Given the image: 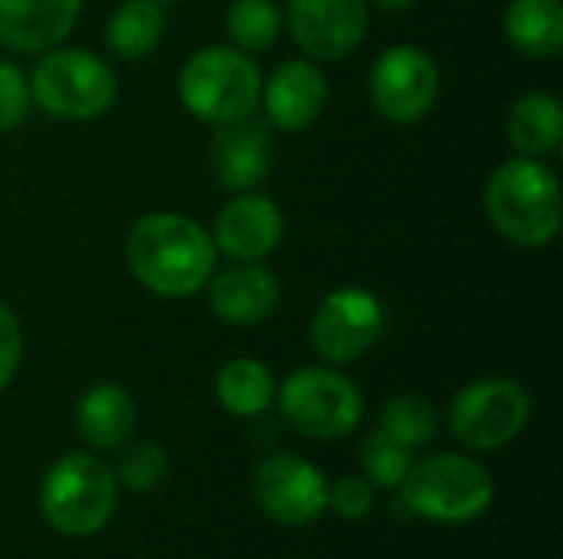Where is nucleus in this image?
Segmentation results:
<instances>
[{
  "mask_svg": "<svg viewBox=\"0 0 563 559\" xmlns=\"http://www.w3.org/2000/svg\"><path fill=\"white\" fill-rule=\"evenodd\" d=\"M125 264L132 277L155 297L188 300L205 290L218 270L211 231L178 211H155L132 224L125 237Z\"/></svg>",
  "mask_w": 563,
  "mask_h": 559,
  "instance_id": "1",
  "label": "nucleus"
},
{
  "mask_svg": "<svg viewBox=\"0 0 563 559\" xmlns=\"http://www.w3.org/2000/svg\"><path fill=\"white\" fill-rule=\"evenodd\" d=\"M492 227L515 247H548L561 231V181L541 158L515 155L501 161L485 185Z\"/></svg>",
  "mask_w": 563,
  "mask_h": 559,
  "instance_id": "2",
  "label": "nucleus"
},
{
  "mask_svg": "<svg viewBox=\"0 0 563 559\" xmlns=\"http://www.w3.org/2000/svg\"><path fill=\"white\" fill-rule=\"evenodd\" d=\"M261 82V66L244 49L211 43L185 59L178 72V99L195 119L221 128L257 115Z\"/></svg>",
  "mask_w": 563,
  "mask_h": 559,
  "instance_id": "3",
  "label": "nucleus"
},
{
  "mask_svg": "<svg viewBox=\"0 0 563 559\" xmlns=\"http://www.w3.org/2000/svg\"><path fill=\"white\" fill-rule=\"evenodd\" d=\"M396 491L406 514L459 527L485 517L495 501V478L468 455H432L412 465Z\"/></svg>",
  "mask_w": 563,
  "mask_h": 559,
  "instance_id": "4",
  "label": "nucleus"
},
{
  "mask_svg": "<svg viewBox=\"0 0 563 559\" xmlns=\"http://www.w3.org/2000/svg\"><path fill=\"white\" fill-rule=\"evenodd\" d=\"M30 92L33 105L49 119L89 122L112 109L119 96V79L106 56L59 43L40 53L30 72Z\"/></svg>",
  "mask_w": 563,
  "mask_h": 559,
  "instance_id": "5",
  "label": "nucleus"
},
{
  "mask_svg": "<svg viewBox=\"0 0 563 559\" xmlns=\"http://www.w3.org/2000/svg\"><path fill=\"white\" fill-rule=\"evenodd\" d=\"M40 511L63 537H92L115 514V471L92 455H63L43 478Z\"/></svg>",
  "mask_w": 563,
  "mask_h": 559,
  "instance_id": "6",
  "label": "nucleus"
},
{
  "mask_svg": "<svg viewBox=\"0 0 563 559\" xmlns=\"http://www.w3.org/2000/svg\"><path fill=\"white\" fill-rule=\"evenodd\" d=\"M277 405L290 428L313 441L346 438L363 418L360 385L333 366L294 369L277 389Z\"/></svg>",
  "mask_w": 563,
  "mask_h": 559,
  "instance_id": "7",
  "label": "nucleus"
},
{
  "mask_svg": "<svg viewBox=\"0 0 563 559\" xmlns=\"http://www.w3.org/2000/svg\"><path fill=\"white\" fill-rule=\"evenodd\" d=\"M531 422V395L521 382L485 376L468 382L449 409V428L468 451H501Z\"/></svg>",
  "mask_w": 563,
  "mask_h": 559,
  "instance_id": "8",
  "label": "nucleus"
},
{
  "mask_svg": "<svg viewBox=\"0 0 563 559\" xmlns=\"http://www.w3.org/2000/svg\"><path fill=\"white\" fill-rule=\"evenodd\" d=\"M366 86H369L373 109L386 122L412 125V122H422L435 109L442 72L429 49L416 43H396L376 56V63L369 66Z\"/></svg>",
  "mask_w": 563,
  "mask_h": 559,
  "instance_id": "9",
  "label": "nucleus"
},
{
  "mask_svg": "<svg viewBox=\"0 0 563 559\" xmlns=\"http://www.w3.org/2000/svg\"><path fill=\"white\" fill-rule=\"evenodd\" d=\"M386 329V306L366 287H340L327 293L310 320V346L327 366L363 359Z\"/></svg>",
  "mask_w": 563,
  "mask_h": 559,
  "instance_id": "10",
  "label": "nucleus"
},
{
  "mask_svg": "<svg viewBox=\"0 0 563 559\" xmlns=\"http://www.w3.org/2000/svg\"><path fill=\"white\" fill-rule=\"evenodd\" d=\"M327 478L300 455H271L254 471V497L261 511L284 527H310L327 511Z\"/></svg>",
  "mask_w": 563,
  "mask_h": 559,
  "instance_id": "11",
  "label": "nucleus"
},
{
  "mask_svg": "<svg viewBox=\"0 0 563 559\" xmlns=\"http://www.w3.org/2000/svg\"><path fill=\"white\" fill-rule=\"evenodd\" d=\"M369 13L366 0H287L284 23L307 59L340 63L366 40Z\"/></svg>",
  "mask_w": 563,
  "mask_h": 559,
  "instance_id": "12",
  "label": "nucleus"
},
{
  "mask_svg": "<svg viewBox=\"0 0 563 559\" xmlns=\"http://www.w3.org/2000/svg\"><path fill=\"white\" fill-rule=\"evenodd\" d=\"M208 310L228 326H257L280 303V280L264 260H231L205 283Z\"/></svg>",
  "mask_w": 563,
  "mask_h": 559,
  "instance_id": "13",
  "label": "nucleus"
},
{
  "mask_svg": "<svg viewBox=\"0 0 563 559\" xmlns=\"http://www.w3.org/2000/svg\"><path fill=\"white\" fill-rule=\"evenodd\" d=\"M327 99H330L327 76L307 56L280 63L261 82L264 119H267V125H274L280 132H303V128H310L323 115Z\"/></svg>",
  "mask_w": 563,
  "mask_h": 559,
  "instance_id": "14",
  "label": "nucleus"
},
{
  "mask_svg": "<svg viewBox=\"0 0 563 559\" xmlns=\"http://www.w3.org/2000/svg\"><path fill=\"white\" fill-rule=\"evenodd\" d=\"M211 241L228 260H264L284 241V214L267 194L241 191L218 211Z\"/></svg>",
  "mask_w": 563,
  "mask_h": 559,
  "instance_id": "15",
  "label": "nucleus"
},
{
  "mask_svg": "<svg viewBox=\"0 0 563 559\" xmlns=\"http://www.w3.org/2000/svg\"><path fill=\"white\" fill-rule=\"evenodd\" d=\"M211 171L214 181L231 191H254L271 175V125L267 119H244L234 125H221L211 142Z\"/></svg>",
  "mask_w": 563,
  "mask_h": 559,
  "instance_id": "16",
  "label": "nucleus"
},
{
  "mask_svg": "<svg viewBox=\"0 0 563 559\" xmlns=\"http://www.w3.org/2000/svg\"><path fill=\"white\" fill-rule=\"evenodd\" d=\"M79 10L82 0H0V46L46 53L73 33Z\"/></svg>",
  "mask_w": 563,
  "mask_h": 559,
  "instance_id": "17",
  "label": "nucleus"
},
{
  "mask_svg": "<svg viewBox=\"0 0 563 559\" xmlns=\"http://www.w3.org/2000/svg\"><path fill=\"white\" fill-rule=\"evenodd\" d=\"M139 422L135 399L119 382H99L79 395L76 405V432L96 451L122 448Z\"/></svg>",
  "mask_w": 563,
  "mask_h": 559,
  "instance_id": "18",
  "label": "nucleus"
},
{
  "mask_svg": "<svg viewBox=\"0 0 563 559\" xmlns=\"http://www.w3.org/2000/svg\"><path fill=\"white\" fill-rule=\"evenodd\" d=\"M508 142L518 155L544 158L554 155L563 142V105L554 92H525L508 109L505 122Z\"/></svg>",
  "mask_w": 563,
  "mask_h": 559,
  "instance_id": "19",
  "label": "nucleus"
},
{
  "mask_svg": "<svg viewBox=\"0 0 563 559\" xmlns=\"http://www.w3.org/2000/svg\"><path fill=\"white\" fill-rule=\"evenodd\" d=\"M505 40L531 59H551L563 46L561 0H511L505 10Z\"/></svg>",
  "mask_w": 563,
  "mask_h": 559,
  "instance_id": "20",
  "label": "nucleus"
},
{
  "mask_svg": "<svg viewBox=\"0 0 563 559\" xmlns=\"http://www.w3.org/2000/svg\"><path fill=\"white\" fill-rule=\"evenodd\" d=\"M165 36V3L162 0H122L106 20V46L119 59H145L158 49Z\"/></svg>",
  "mask_w": 563,
  "mask_h": 559,
  "instance_id": "21",
  "label": "nucleus"
},
{
  "mask_svg": "<svg viewBox=\"0 0 563 559\" xmlns=\"http://www.w3.org/2000/svg\"><path fill=\"white\" fill-rule=\"evenodd\" d=\"M214 395L221 402L224 412H231L234 418H257L264 415L274 399H277V382L267 362L241 356L221 366L218 379H214Z\"/></svg>",
  "mask_w": 563,
  "mask_h": 559,
  "instance_id": "22",
  "label": "nucleus"
},
{
  "mask_svg": "<svg viewBox=\"0 0 563 559\" xmlns=\"http://www.w3.org/2000/svg\"><path fill=\"white\" fill-rule=\"evenodd\" d=\"M231 46L244 53H264L280 40L284 13L274 0H231L224 13Z\"/></svg>",
  "mask_w": 563,
  "mask_h": 559,
  "instance_id": "23",
  "label": "nucleus"
},
{
  "mask_svg": "<svg viewBox=\"0 0 563 559\" xmlns=\"http://www.w3.org/2000/svg\"><path fill=\"white\" fill-rule=\"evenodd\" d=\"M393 441H399L402 448L416 451L426 448L429 441H435L439 435V412L426 395L406 392L386 402L383 409V425H379Z\"/></svg>",
  "mask_w": 563,
  "mask_h": 559,
  "instance_id": "24",
  "label": "nucleus"
},
{
  "mask_svg": "<svg viewBox=\"0 0 563 559\" xmlns=\"http://www.w3.org/2000/svg\"><path fill=\"white\" fill-rule=\"evenodd\" d=\"M409 468H412V451L393 441L383 428L363 441V471L373 488L396 491Z\"/></svg>",
  "mask_w": 563,
  "mask_h": 559,
  "instance_id": "25",
  "label": "nucleus"
},
{
  "mask_svg": "<svg viewBox=\"0 0 563 559\" xmlns=\"http://www.w3.org/2000/svg\"><path fill=\"white\" fill-rule=\"evenodd\" d=\"M165 474H168V455L152 441L132 445L119 461V481L135 494L155 491L165 481Z\"/></svg>",
  "mask_w": 563,
  "mask_h": 559,
  "instance_id": "26",
  "label": "nucleus"
},
{
  "mask_svg": "<svg viewBox=\"0 0 563 559\" xmlns=\"http://www.w3.org/2000/svg\"><path fill=\"white\" fill-rule=\"evenodd\" d=\"M33 109L30 76L7 56H0V132H13Z\"/></svg>",
  "mask_w": 563,
  "mask_h": 559,
  "instance_id": "27",
  "label": "nucleus"
},
{
  "mask_svg": "<svg viewBox=\"0 0 563 559\" xmlns=\"http://www.w3.org/2000/svg\"><path fill=\"white\" fill-rule=\"evenodd\" d=\"M327 507L343 521H366L376 507V488L366 478H340L327 491Z\"/></svg>",
  "mask_w": 563,
  "mask_h": 559,
  "instance_id": "28",
  "label": "nucleus"
},
{
  "mask_svg": "<svg viewBox=\"0 0 563 559\" xmlns=\"http://www.w3.org/2000/svg\"><path fill=\"white\" fill-rule=\"evenodd\" d=\"M20 356H23V329L16 313L0 300V392L10 385V379L20 369Z\"/></svg>",
  "mask_w": 563,
  "mask_h": 559,
  "instance_id": "29",
  "label": "nucleus"
},
{
  "mask_svg": "<svg viewBox=\"0 0 563 559\" xmlns=\"http://www.w3.org/2000/svg\"><path fill=\"white\" fill-rule=\"evenodd\" d=\"M369 10H379V13H402L409 7H416V0H366Z\"/></svg>",
  "mask_w": 563,
  "mask_h": 559,
  "instance_id": "30",
  "label": "nucleus"
},
{
  "mask_svg": "<svg viewBox=\"0 0 563 559\" xmlns=\"http://www.w3.org/2000/svg\"><path fill=\"white\" fill-rule=\"evenodd\" d=\"M162 3H175V0H162Z\"/></svg>",
  "mask_w": 563,
  "mask_h": 559,
  "instance_id": "31",
  "label": "nucleus"
}]
</instances>
